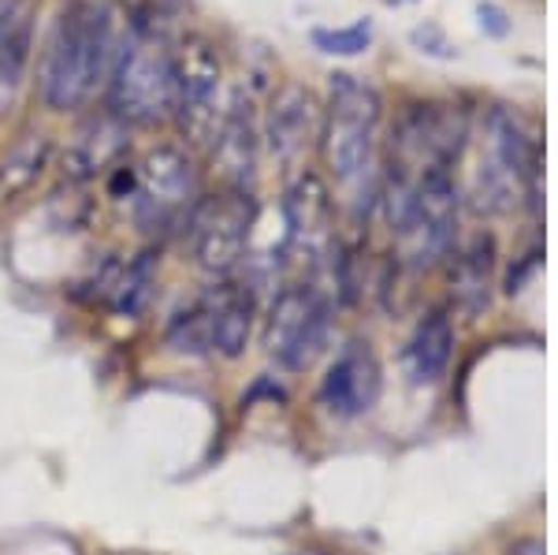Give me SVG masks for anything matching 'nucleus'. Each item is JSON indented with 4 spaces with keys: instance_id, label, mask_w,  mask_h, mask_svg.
I'll use <instances>...</instances> for the list:
<instances>
[{
    "instance_id": "14",
    "label": "nucleus",
    "mask_w": 558,
    "mask_h": 555,
    "mask_svg": "<svg viewBox=\"0 0 558 555\" xmlns=\"http://www.w3.org/2000/svg\"><path fill=\"white\" fill-rule=\"evenodd\" d=\"M131 149V128L112 116L108 109L89 112L78 123L75 138H71L64 154V176L68 183H89L97 176H108L116 165H123Z\"/></svg>"
},
{
    "instance_id": "18",
    "label": "nucleus",
    "mask_w": 558,
    "mask_h": 555,
    "mask_svg": "<svg viewBox=\"0 0 558 555\" xmlns=\"http://www.w3.org/2000/svg\"><path fill=\"white\" fill-rule=\"evenodd\" d=\"M34 26H38L34 8L0 26V116H8L20 105L26 71L34 60Z\"/></svg>"
},
{
    "instance_id": "16",
    "label": "nucleus",
    "mask_w": 558,
    "mask_h": 555,
    "mask_svg": "<svg viewBox=\"0 0 558 555\" xmlns=\"http://www.w3.org/2000/svg\"><path fill=\"white\" fill-rule=\"evenodd\" d=\"M495 288V239L473 236L451 265V294L462 313H481Z\"/></svg>"
},
{
    "instance_id": "23",
    "label": "nucleus",
    "mask_w": 558,
    "mask_h": 555,
    "mask_svg": "<svg viewBox=\"0 0 558 555\" xmlns=\"http://www.w3.org/2000/svg\"><path fill=\"white\" fill-rule=\"evenodd\" d=\"M410 41L417 45L425 57H436V60H458V49H454V41L447 38L444 31H439L436 23H421V26H413L410 31Z\"/></svg>"
},
{
    "instance_id": "20",
    "label": "nucleus",
    "mask_w": 558,
    "mask_h": 555,
    "mask_svg": "<svg viewBox=\"0 0 558 555\" xmlns=\"http://www.w3.org/2000/svg\"><path fill=\"white\" fill-rule=\"evenodd\" d=\"M165 343L172 347L175 354H186V358L213 354V313H209L205 294L197 302H191L186 310L175 313L172 325H168V333H165Z\"/></svg>"
},
{
    "instance_id": "8",
    "label": "nucleus",
    "mask_w": 558,
    "mask_h": 555,
    "mask_svg": "<svg viewBox=\"0 0 558 555\" xmlns=\"http://www.w3.org/2000/svg\"><path fill=\"white\" fill-rule=\"evenodd\" d=\"M331 306L313 283H294L276 294L265 325V351L283 370H305L328 339Z\"/></svg>"
},
{
    "instance_id": "12",
    "label": "nucleus",
    "mask_w": 558,
    "mask_h": 555,
    "mask_svg": "<svg viewBox=\"0 0 558 555\" xmlns=\"http://www.w3.org/2000/svg\"><path fill=\"white\" fill-rule=\"evenodd\" d=\"M213 165L220 172L223 186L231 191H250L257 186V165H260V123L254 112V97L246 89H235L231 101L223 105L220 128L213 138Z\"/></svg>"
},
{
    "instance_id": "3",
    "label": "nucleus",
    "mask_w": 558,
    "mask_h": 555,
    "mask_svg": "<svg viewBox=\"0 0 558 555\" xmlns=\"http://www.w3.org/2000/svg\"><path fill=\"white\" fill-rule=\"evenodd\" d=\"M179 49L168 26H128L105 86V109L128 128H160L175 109Z\"/></svg>"
},
{
    "instance_id": "9",
    "label": "nucleus",
    "mask_w": 558,
    "mask_h": 555,
    "mask_svg": "<svg viewBox=\"0 0 558 555\" xmlns=\"http://www.w3.org/2000/svg\"><path fill=\"white\" fill-rule=\"evenodd\" d=\"M458 231V186L451 168H428L413 186V209L407 228L399 231L413 268L444 262L454 246Z\"/></svg>"
},
{
    "instance_id": "1",
    "label": "nucleus",
    "mask_w": 558,
    "mask_h": 555,
    "mask_svg": "<svg viewBox=\"0 0 558 555\" xmlns=\"http://www.w3.org/2000/svg\"><path fill=\"white\" fill-rule=\"evenodd\" d=\"M120 26L108 0H64L38 57V97L52 112H83L105 94L120 52Z\"/></svg>"
},
{
    "instance_id": "19",
    "label": "nucleus",
    "mask_w": 558,
    "mask_h": 555,
    "mask_svg": "<svg viewBox=\"0 0 558 555\" xmlns=\"http://www.w3.org/2000/svg\"><path fill=\"white\" fill-rule=\"evenodd\" d=\"M49 154L52 146L45 134H23V142H15L8 149V157L0 160V198H12V194L26 191L41 176V168L49 165Z\"/></svg>"
},
{
    "instance_id": "24",
    "label": "nucleus",
    "mask_w": 558,
    "mask_h": 555,
    "mask_svg": "<svg viewBox=\"0 0 558 555\" xmlns=\"http://www.w3.org/2000/svg\"><path fill=\"white\" fill-rule=\"evenodd\" d=\"M476 20H481V31L488 34V38H510V31H514V20L507 15V8L492 4V0H481L476 4Z\"/></svg>"
},
{
    "instance_id": "13",
    "label": "nucleus",
    "mask_w": 558,
    "mask_h": 555,
    "mask_svg": "<svg viewBox=\"0 0 558 555\" xmlns=\"http://www.w3.org/2000/svg\"><path fill=\"white\" fill-rule=\"evenodd\" d=\"M380 362L368 343H350L339 351L320 381V402L336 418H362L380 399Z\"/></svg>"
},
{
    "instance_id": "17",
    "label": "nucleus",
    "mask_w": 558,
    "mask_h": 555,
    "mask_svg": "<svg viewBox=\"0 0 558 555\" xmlns=\"http://www.w3.org/2000/svg\"><path fill=\"white\" fill-rule=\"evenodd\" d=\"M454 351V325L447 317V310H432L428 317H421V325L413 328L407 343V373L413 384H436L447 373Z\"/></svg>"
},
{
    "instance_id": "15",
    "label": "nucleus",
    "mask_w": 558,
    "mask_h": 555,
    "mask_svg": "<svg viewBox=\"0 0 558 555\" xmlns=\"http://www.w3.org/2000/svg\"><path fill=\"white\" fill-rule=\"evenodd\" d=\"M205 302H209L213 313V354L235 362V358L246 354L250 333H254L257 291L246 288L242 280H220L205 291Z\"/></svg>"
},
{
    "instance_id": "11",
    "label": "nucleus",
    "mask_w": 558,
    "mask_h": 555,
    "mask_svg": "<svg viewBox=\"0 0 558 555\" xmlns=\"http://www.w3.org/2000/svg\"><path fill=\"white\" fill-rule=\"evenodd\" d=\"M283 220H287V250L310 265L331 257L336 246V209L331 191L317 172H299L283 194Z\"/></svg>"
},
{
    "instance_id": "4",
    "label": "nucleus",
    "mask_w": 558,
    "mask_h": 555,
    "mask_svg": "<svg viewBox=\"0 0 558 555\" xmlns=\"http://www.w3.org/2000/svg\"><path fill=\"white\" fill-rule=\"evenodd\" d=\"M138 191H134V217L138 228L149 236H168L175 228H186V217L197 205V168L194 157L175 142H160L134 165Z\"/></svg>"
},
{
    "instance_id": "2",
    "label": "nucleus",
    "mask_w": 558,
    "mask_h": 555,
    "mask_svg": "<svg viewBox=\"0 0 558 555\" xmlns=\"http://www.w3.org/2000/svg\"><path fill=\"white\" fill-rule=\"evenodd\" d=\"M380 123H384V101L373 83L336 71L331 75L328 109H324L320 146L328 160L331 176L339 186H347L354 198V217H362L368 202L380 198V172H376V149H380Z\"/></svg>"
},
{
    "instance_id": "26",
    "label": "nucleus",
    "mask_w": 558,
    "mask_h": 555,
    "mask_svg": "<svg viewBox=\"0 0 558 555\" xmlns=\"http://www.w3.org/2000/svg\"><path fill=\"white\" fill-rule=\"evenodd\" d=\"M387 4H410V0H387Z\"/></svg>"
},
{
    "instance_id": "25",
    "label": "nucleus",
    "mask_w": 558,
    "mask_h": 555,
    "mask_svg": "<svg viewBox=\"0 0 558 555\" xmlns=\"http://www.w3.org/2000/svg\"><path fill=\"white\" fill-rule=\"evenodd\" d=\"M26 8H34V0H0V26L15 20V15H23Z\"/></svg>"
},
{
    "instance_id": "22",
    "label": "nucleus",
    "mask_w": 558,
    "mask_h": 555,
    "mask_svg": "<svg viewBox=\"0 0 558 555\" xmlns=\"http://www.w3.org/2000/svg\"><path fill=\"white\" fill-rule=\"evenodd\" d=\"M313 49L324 52V57H362L373 45V23L357 20L350 26H317L310 34Z\"/></svg>"
},
{
    "instance_id": "7",
    "label": "nucleus",
    "mask_w": 558,
    "mask_h": 555,
    "mask_svg": "<svg viewBox=\"0 0 558 555\" xmlns=\"http://www.w3.org/2000/svg\"><path fill=\"white\" fill-rule=\"evenodd\" d=\"M223 116L220 94V57L205 38H186L179 45L175 64V109L172 123L191 149L213 146Z\"/></svg>"
},
{
    "instance_id": "10",
    "label": "nucleus",
    "mask_w": 558,
    "mask_h": 555,
    "mask_svg": "<svg viewBox=\"0 0 558 555\" xmlns=\"http://www.w3.org/2000/svg\"><path fill=\"white\" fill-rule=\"evenodd\" d=\"M324 128V109L310 86L302 83H283L268 101L265 123H260V138L268 142V154L276 157V165L299 168L310 149L320 142Z\"/></svg>"
},
{
    "instance_id": "5",
    "label": "nucleus",
    "mask_w": 558,
    "mask_h": 555,
    "mask_svg": "<svg viewBox=\"0 0 558 555\" xmlns=\"http://www.w3.org/2000/svg\"><path fill=\"white\" fill-rule=\"evenodd\" d=\"M257 224V198L250 191H231L223 186L220 194H205L186 217V246H191L197 268L209 276H231L246 257L250 231Z\"/></svg>"
},
{
    "instance_id": "21",
    "label": "nucleus",
    "mask_w": 558,
    "mask_h": 555,
    "mask_svg": "<svg viewBox=\"0 0 558 555\" xmlns=\"http://www.w3.org/2000/svg\"><path fill=\"white\" fill-rule=\"evenodd\" d=\"M153 280H157V273H153V254H138L134 262L123 265L108 310L120 313V317H138L153 294Z\"/></svg>"
},
{
    "instance_id": "6",
    "label": "nucleus",
    "mask_w": 558,
    "mask_h": 555,
    "mask_svg": "<svg viewBox=\"0 0 558 555\" xmlns=\"http://www.w3.org/2000/svg\"><path fill=\"white\" fill-rule=\"evenodd\" d=\"M465 138H470V116L458 105H410L391 131L387 168L413 179L428 172V168H454L465 149Z\"/></svg>"
}]
</instances>
